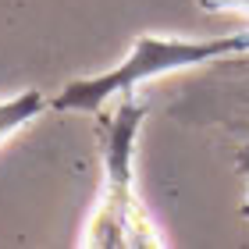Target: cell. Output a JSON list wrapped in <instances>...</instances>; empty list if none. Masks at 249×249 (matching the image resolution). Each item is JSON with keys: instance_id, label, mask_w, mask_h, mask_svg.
<instances>
[{"instance_id": "obj_1", "label": "cell", "mask_w": 249, "mask_h": 249, "mask_svg": "<svg viewBox=\"0 0 249 249\" xmlns=\"http://www.w3.org/2000/svg\"><path fill=\"white\" fill-rule=\"evenodd\" d=\"M146 104L135 96H124L104 114V182H100L96 203L86 217V231L78 246L89 249H150L167 246V239L150 221L142 199L135 196V171L132 150L135 132L142 124Z\"/></svg>"}, {"instance_id": "obj_2", "label": "cell", "mask_w": 249, "mask_h": 249, "mask_svg": "<svg viewBox=\"0 0 249 249\" xmlns=\"http://www.w3.org/2000/svg\"><path fill=\"white\" fill-rule=\"evenodd\" d=\"M246 50H249V29L231 32V36H203V39L142 32V36H135L132 50L114 68H107L100 75H89V78H71L50 100V107L57 114H100L110 104V96L132 93L135 86L150 82L157 75L196 68V64L228 57V53H246Z\"/></svg>"}, {"instance_id": "obj_3", "label": "cell", "mask_w": 249, "mask_h": 249, "mask_svg": "<svg viewBox=\"0 0 249 249\" xmlns=\"http://www.w3.org/2000/svg\"><path fill=\"white\" fill-rule=\"evenodd\" d=\"M43 110V93L39 89H29V93H18L15 100L0 104V139L11 135L15 128H21L25 121H32Z\"/></svg>"}, {"instance_id": "obj_4", "label": "cell", "mask_w": 249, "mask_h": 249, "mask_svg": "<svg viewBox=\"0 0 249 249\" xmlns=\"http://www.w3.org/2000/svg\"><path fill=\"white\" fill-rule=\"evenodd\" d=\"M199 7L213 11V15H217V11H246L249 15V0H199Z\"/></svg>"}, {"instance_id": "obj_5", "label": "cell", "mask_w": 249, "mask_h": 249, "mask_svg": "<svg viewBox=\"0 0 249 249\" xmlns=\"http://www.w3.org/2000/svg\"><path fill=\"white\" fill-rule=\"evenodd\" d=\"M242 171L249 175V150L242 153ZM242 213H246V217H249V196H246V207H242Z\"/></svg>"}]
</instances>
